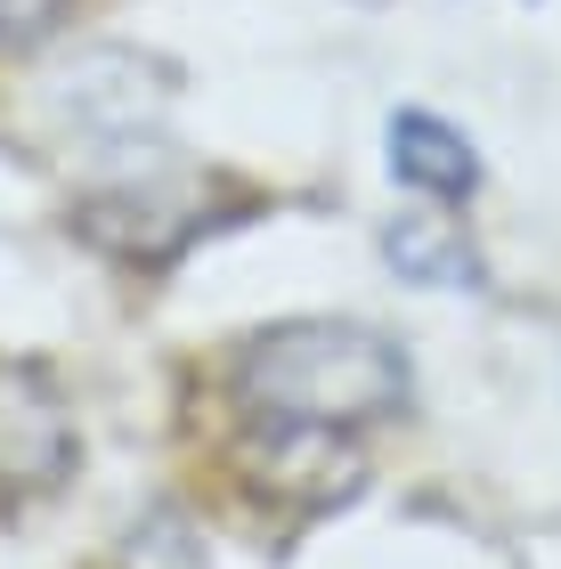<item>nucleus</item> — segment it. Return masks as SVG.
<instances>
[{
    "label": "nucleus",
    "mask_w": 561,
    "mask_h": 569,
    "mask_svg": "<svg viewBox=\"0 0 561 569\" xmlns=\"http://www.w3.org/2000/svg\"><path fill=\"white\" fill-rule=\"evenodd\" d=\"M244 203V188L212 163H131L73 203V237L122 269H171Z\"/></svg>",
    "instance_id": "nucleus-2"
},
{
    "label": "nucleus",
    "mask_w": 561,
    "mask_h": 569,
    "mask_svg": "<svg viewBox=\"0 0 561 569\" xmlns=\"http://www.w3.org/2000/svg\"><path fill=\"white\" fill-rule=\"evenodd\" d=\"M237 416H293V423H382L407 407V358L391 333L350 318H285L228 350Z\"/></svg>",
    "instance_id": "nucleus-1"
},
{
    "label": "nucleus",
    "mask_w": 561,
    "mask_h": 569,
    "mask_svg": "<svg viewBox=\"0 0 561 569\" xmlns=\"http://www.w3.org/2000/svg\"><path fill=\"white\" fill-rule=\"evenodd\" d=\"M382 261H391L407 284H455V293H472L480 277V244L455 228V203H423V212H399L382 228Z\"/></svg>",
    "instance_id": "nucleus-6"
},
{
    "label": "nucleus",
    "mask_w": 561,
    "mask_h": 569,
    "mask_svg": "<svg viewBox=\"0 0 561 569\" xmlns=\"http://www.w3.org/2000/svg\"><path fill=\"white\" fill-rule=\"evenodd\" d=\"M391 171H399L423 203H472V188H480L472 139L455 131L448 114H423V107L391 114Z\"/></svg>",
    "instance_id": "nucleus-5"
},
{
    "label": "nucleus",
    "mask_w": 561,
    "mask_h": 569,
    "mask_svg": "<svg viewBox=\"0 0 561 569\" xmlns=\"http://www.w3.org/2000/svg\"><path fill=\"white\" fill-rule=\"evenodd\" d=\"M237 463L244 497L269 505V512H334L342 497H359L367 488V448L359 431L342 423H293V416H244L237 423Z\"/></svg>",
    "instance_id": "nucleus-3"
},
{
    "label": "nucleus",
    "mask_w": 561,
    "mask_h": 569,
    "mask_svg": "<svg viewBox=\"0 0 561 569\" xmlns=\"http://www.w3.org/2000/svg\"><path fill=\"white\" fill-rule=\"evenodd\" d=\"M66 17H73V0H0V58H17V49H41Z\"/></svg>",
    "instance_id": "nucleus-7"
},
{
    "label": "nucleus",
    "mask_w": 561,
    "mask_h": 569,
    "mask_svg": "<svg viewBox=\"0 0 561 569\" xmlns=\"http://www.w3.org/2000/svg\"><path fill=\"white\" fill-rule=\"evenodd\" d=\"M66 472H73V423H66L58 391H49V375L0 358V497L9 505L41 497Z\"/></svg>",
    "instance_id": "nucleus-4"
}]
</instances>
